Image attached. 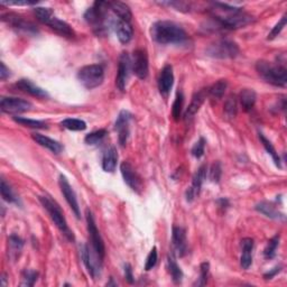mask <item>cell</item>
<instances>
[{
  "label": "cell",
  "instance_id": "obj_1",
  "mask_svg": "<svg viewBox=\"0 0 287 287\" xmlns=\"http://www.w3.org/2000/svg\"><path fill=\"white\" fill-rule=\"evenodd\" d=\"M212 14L219 25L227 30H237V28L245 27L252 21V17L241 8L232 7L227 4L216 3L213 4Z\"/></svg>",
  "mask_w": 287,
  "mask_h": 287
},
{
  "label": "cell",
  "instance_id": "obj_2",
  "mask_svg": "<svg viewBox=\"0 0 287 287\" xmlns=\"http://www.w3.org/2000/svg\"><path fill=\"white\" fill-rule=\"evenodd\" d=\"M151 38L156 43L162 45L167 44H181L188 35L183 28L173 21L161 20L151 26Z\"/></svg>",
  "mask_w": 287,
  "mask_h": 287
},
{
  "label": "cell",
  "instance_id": "obj_3",
  "mask_svg": "<svg viewBox=\"0 0 287 287\" xmlns=\"http://www.w3.org/2000/svg\"><path fill=\"white\" fill-rule=\"evenodd\" d=\"M110 3L95 2L91 8H89L84 14V19L89 25H91L93 32L97 35H102L108 31V11Z\"/></svg>",
  "mask_w": 287,
  "mask_h": 287
},
{
  "label": "cell",
  "instance_id": "obj_4",
  "mask_svg": "<svg viewBox=\"0 0 287 287\" xmlns=\"http://www.w3.org/2000/svg\"><path fill=\"white\" fill-rule=\"evenodd\" d=\"M39 202L44 206V209L48 212L52 221L60 229V231L65 236V238L70 241H74V234H73L72 230L67 226V222L61 206L53 199H50V196L48 195L39 196Z\"/></svg>",
  "mask_w": 287,
  "mask_h": 287
},
{
  "label": "cell",
  "instance_id": "obj_5",
  "mask_svg": "<svg viewBox=\"0 0 287 287\" xmlns=\"http://www.w3.org/2000/svg\"><path fill=\"white\" fill-rule=\"evenodd\" d=\"M257 72L266 82L276 87H286L287 70L286 67L277 64L274 65L267 61H258L256 64Z\"/></svg>",
  "mask_w": 287,
  "mask_h": 287
},
{
  "label": "cell",
  "instance_id": "obj_6",
  "mask_svg": "<svg viewBox=\"0 0 287 287\" xmlns=\"http://www.w3.org/2000/svg\"><path fill=\"white\" fill-rule=\"evenodd\" d=\"M77 79L84 88L89 90L97 88L105 80L103 66L100 64L83 66L82 69H80L77 72Z\"/></svg>",
  "mask_w": 287,
  "mask_h": 287
},
{
  "label": "cell",
  "instance_id": "obj_7",
  "mask_svg": "<svg viewBox=\"0 0 287 287\" xmlns=\"http://www.w3.org/2000/svg\"><path fill=\"white\" fill-rule=\"evenodd\" d=\"M239 54V47L234 42L222 39L207 48V55L216 59H233Z\"/></svg>",
  "mask_w": 287,
  "mask_h": 287
},
{
  "label": "cell",
  "instance_id": "obj_8",
  "mask_svg": "<svg viewBox=\"0 0 287 287\" xmlns=\"http://www.w3.org/2000/svg\"><path fill=\"white\" fill-rule=\"evenodd\" d=\"M87 223H88V232H89L90 244H91L92 249L94 250L95 254L101 258V259H103L105 255H106L103 240H102V238H101V234L97 228V224H95L92 212L89 209H87Z\"/></svg>",
  "mask_w": 287,
  "mask_h": 287
},
{
  "label": "cell",
  "instance_id": "obj_9",
  "mask_svg": "<svg viewBox=\"0 0 287 287\" xmlns=\"http://www.w3.org/2000/svg\"><path fill=\"white\" fill-rule=\"evenodd\" d=\"M81 255L84 265H86L89 274L91 275L93 279L97 278L100 275V268L101 264H102V259L95 254L92 247L89 245H83L81 248Z\"/></svg>",
  "mask_w": 287,
  "mask_h": 287
},
{
  "label": "cell",
  "instance_id": "obj_10",
  "mask_svg": "<svg viewBox=\"0 0 287 287\" xmlns=\"http://www.w3.org/2000/svg\"><path fill=\"white\" fill-rule=\"evenodd\" d=\"M3 21L7 22V24L16 30L17 32H21L28 34V35H35V34L38 33L36 26L32 24L31 21L26 20L24 17H21L17 14H6L3 15Z\"/></svg>",
  "mask_w": 287,
  "mask_h": 287
},
{
  "label": "cell",
  "instance_id": "obj_11",
  "mask_svg": "<svg viewBox=\"0 0 287 287\" xmlns=\"http://www.w3.org/2000/svg\"><path fill=\"white\" fill-rule=\"evenodd\" d=\"M0 107H2V111L5 112V114L16 115L31 110L32 103L28 102L27 100L20 98L3 97L2 102H0Z\"/></svg>",
  "mask_w": 287,
  "mask_h": 287
},
{
  "label": "cell",
  "instance_id": "obj_12",
  "mask_svg": "<svg viewBox=\"0 0 287 287\" xmlns=\"http://www.w3.org/2000/svg\"><path fill=\"white\" fill-rule=\"evenodd\" d=\"M132 69L135 74L142 80L148 76V55L146 49L139 48L135 50L132 61Z\"/></svg>",
  "mask_w": 287,
  "mask_h": 287
},
{
  "label": "cell",
  "instance_id": "obj_13",
  "mask_svg": "<svg viewBox=\"0 0 287 287\" xmlns=\"http://www.w3.org/2000/svg\"><path fill=\"white\" fill-rule=\"evenodd\" d=\"M132 69V60L127 53H122L119 58V64H118V73L116 77V86L120 91H125L129 74Z\"/></svg>",
  "mask_w": 287,
  "mask_h": 287
},
{
  "label": "cell",
  "instance_id": "obj_14",
  "mask_svg": "<svg viewBox=\"0 0 287 287\" xmlns=\"http://www.w3.org/2000/svg\"><path fill=\"white\" fill-rule=\"evenodd\" d=\"M120 171L122 174L123 181L133 191L140 193L143 189L142 178L138 175V173L134 170V167L128 162H123L120 165Z\"/></svg>",
  "mask_w": 287,
  "mask_h": 287
},
{
  "label": "cell",
  "instance_id": "obj_15",
  "mask_svg": "<svg viewBox=\"0 0 287 287\" xmlns=\"http://www.w3.org/2000/svg\"><path fill=\"white\" fill-rule=\"evenodd\" d=\"M132 114L127 110L120 111L119 116L117 118L116 121V131L118 132V138H119V144L121 146H125L129 134H131V120H132Z\"/></svg>",
  "mask_w": 287,
  "mask_h": 287
},
{
  "label": "cell",
  "instance_id": "obj_16",
  "mask_svg": "<svg viewBox=\"0 0 287 287\" xmlns=\"http://www.w3.org/2000/svg\"><path fill=\"white\" fill-rule=\"evenodd\" d=\"M59 184H60V188H61L62 193H63L64 198H65L67 203H69L72 211L74 212V215L76 216L77 219H80L81 218L80 206H79V203H77V199H76L75 192H74V191H73V189H72V187L70 185L69 181H67V178L64 175H60Z\"/></svg>",
  "mask_w": 287,
  "mask_h": 287
},
{
  "label": "cell",
  "instance_id": "obj_17",
  "mask_svg": "<svg viewBox=\"0 0 287 287\" xmlns=\"http://www.w3.org/2000/svg\"><path fill=\"white\" fill-rule=\"evenodd\" d=\"M173 248L174 254H176L179 257H183L188 251V240H187V232L182 227H173Z\"/></svg>",
  "mask_w": 287,
  "mask_h": 287
},
{
  "label": "cell",
  "instance_id": "obj_18",
  "mask_svg": "<svg viewBox=\"0 0 287 287\" xmlns=\"http://www.w3.org/2000/svg\"><path fill=\"white\" fill-rule=\"evenodd\" d=\"M205 177H206V166L202 165L199 170L195 172L192 185H191V188L187 191V200L189 202H192L196 196L200 194L202 184H203Z\"/></svg>",
  "mask_w": 287,
  "mask_h": 287
},
{
  "label": "cell",
  "instance_id": "obj_19",
  "mask_svg": "<svg viewBox=\"0 0 287 287\" xmlns=\"http://www.w3.org/2000/svg\"><path fill=\"white\" fill-rule=\"evenodd\" d=\"M173 83H174L173 67L171 65H165L161 71L160 79H159L160 92L164 95V97H167L168 93L171 92Z\"/></svg>",
  "mask_w": 287,
  "mask_h": 287
},
{
  "label": "cell",
  "instance_id": "obj_20",
  "mask_svg": "<svg viewBox=\"0 0 287 287\" xmlns=\"http://www.w3.org/2000/svg\"><path fill=\"white\" fill-rule=\"evenodd\" d=\"M16 87L18 88L20 91L31 94L33 97H36L39 99L48 98V94L45 90L37 87L36 84H34L32 81L27 80V79H21V80L16 83Z\"/></svg>",
  "mask_w": 287,
  "mask_h": 287
},
{
  "label": "cell",
  "instance_id": "obj_21",
  "mask_svg": "<svg viewBox=\"0 0 287 287\" xmlns=\"http://www.w3.org/2000/svg\"><path fill=\"white\" fill-rule=\"evenodd\" d=\"M115 30H116L117 37L120 41V43L127 44L132 41L134 31L131 22L118 19L115 24Z\"/></svg>",
  "mask_w": 287,
  "mask_h": 287
},
{
  "label": "cell",
  "instance_id": "obj_22",
  "mask_svg": "<svg viewBox=\"0 0 287 287\" xmlns=\"http://www.w3.org/2000/svg\"><path fill=\"white\" fill-rule=\"evenodd\" d=\"M32 138L33 140H35L38 145H41L42 147L47 148L54 154H60L62 149H63V147H62V145L59 142H56V140L47 136H44L42 134H33Z\"/></svg>",
  "mask_w": 287,
  "mask_h": 287
},
{
  "label": "cell",
  "instance_id": "obj_23",
  "mask_svg": "<svg viewBox=\"0 0 287 287\" xmlns=\"http://www.w3.org/2000/svg\"><path fill=\"white\" fill-rule=\"evenodd\" d=\"M46 25L49 26L50 30H53L54 32L60 34V35H62V36H65V37L74 36V32H73L71 26L67 24V22L59 19L56 16H53Z\"/></svg>",
  "mask_w": 287,
  "mask_h": 287
},
{
  "label": "cell",
  "instance_id": "obj_24",
  "mask_svg": "<svg viewBox=\"0 0 287 287\" xmlns=\"http://www.w3.org/2000/svg\"><path fill=\"white\" fill-rule=\"evenodd\" d=\"M256 210L258 212L263 213L264 216H266L271 219H275V220H285L284 213L279 212L276 206H275L271 202H260L256 205Z\"/></svg>",
  "mask_w": 287,
  "mask_h": 287
},
{
  "label": "cell",
  "instance_id": "obj_25",
  "mask_svg": "<svg viewBox=\"0 0 287 287\" xmlns=\"http://www.w3.org/2000/svg\"><path fill=\"white\" fill-rule=\"evenodd\" d=\"M118 163V153L117 149L114 146H110L109 148H107L102 157V168L105 172L112 173L116 171Z\"/></svg>",
  "mask_w": 287,
  "mask_h": 287
},
{
  "label": "cell",
  "instance_id": "obj_26",
  "mask_svg": "<svg viewBox=\"0 0 287 287\" xmlns=\"http://www.w3.org/2000/svg\"><path fill=\"white\" fill-rule=\"evenodd\" d=\"M243 246V255H241L240 264L244 269H248L252 263V249H254V240L251 238H245L241 241Z\"/></svg>",
  "mask_w": 287,
  "mask_h": 287
},
{
  "label": "cell",
  "instance_id": "obj_27",
  "mask_svg": "<svg viewBox=\"0 0 287 287\" xmlns=\"http://www.w3.org/2000/svg\"><path fill=\"white\" fill-rule=\"evenodd\" d=\"M110 9L117 15L118 19L131 22L133 14H132L131 8H129L126 4L120 3V2L110 3Z\"/></svg>",
  "mask_w": 287,
  "mask_h": 287
},
{
  "label": "cell",
  "instance_id": "obj_28",
  "mask_svg": "<svg viewBox=\"0 0 287 287\" xmlns=\"http://www.w3.org/2000/svg\"><path fill=\"white\" fill-rule=\"evenodd\" d=\"M205 95H206V92L204 91V90H201V91L196 92L193 95L192 101H191V103L189 106L187 112H185V117H187V118H192L196 114V112L199 111L202 103L204 102Z\"/></svg>",
  "mask_w": 287,
  "mask_h": 287
},
{
  "label": "cell",
  "instance_id": "obj_29",
  "mask_svg": "<svg viewBox=\"0 0 287 287\" xmlns=\"http://www.w3.org/2000/svg\"><path fill=\"white\" fill-rule=\"evenodd\" d=\"M239 99H240V103H241V106H243L244 110L250 111L252 108H254L257 97H256V93L254 90L245 89L240 92Z\"/></svg>",
  "mask_w": 287,
  "mask_h": 287
},
{
  "label": "cell",
  "instance_id": "obj_30",
  "mask_svg": "<svg viewBox=\"0 0 287 287\" xmlns=\"http://www.w3.org/2000/svg\"><path fill=\"white\" fill-rule=\"evenodd\" d=\"M22 247H24V241L18 236L11 234L8 239V254L11 259H16L19 256Z\"/></svg>",
  "mask_w": 287,
  "mask_h": 287
},
{
  "label": "cell",
  "instance_id": "obj_31",
  "mask_svg": "<svg viewBox=\"0 0 287 287\" xmlns=\"http://www.w3.org/2000/svg\"><path fill=\"white\" fill-rule=\"evenodd\" d=\"M167 264H168V271H170L173 280L175 283H181L183 279V272L182 269L179 268L177 265V263L175 260V257H174V252L168 256L167 258Z\"/></svg>",
  "mask_w": 287,
  "mask_h": 287
},
{
  "label": "cell",
  "instance_id": "obj_32",
  "mask_svg": "<svg viewBox=\"0 0 287 287\" xmlns=\"http://www.w3.org/2000/svg\"><path fill=\"white\" fill-rule=\"evenodd\" d=\"M61 125H62V127L69 129V131H72V132L86 131V128H87L86 122L80 119H74V118H67V119H64L61 122Z\"/></svg>",
  "mask_w": 287,
  "mask_h": 287
},
{
  "label": "cell",
  "instance_id": "obj_33",
  "mask_svg": "<svg viewBox=\"0 0 287 287\" xmlns=\"http://www.w3.org/2000/svg\"><path fill=\"white\" fill-rule=\"evenodd\" d=\"M0 191H2V196L5 201L9 202V203L19 204L18 198H17V195L14 193L13 189L9 187V184L6 182L5 179H2V187H0Z\"/></svg>",
  "mask_w": 287,
  "mask_h": 287
},
{
  "label": "cell",
  "instance_id": "obj_34",
  "mask_svg": "<svg viewBox=\"0 0 287 287\" xmlns=\"http://www.w3.org/2000/svg\"><path fill=\"white\" fill-rule=\"evenodd\" d=\"M14 121H16L19 125L33 128V129H45L47 128V125L44 121L41 120H34V119H28V118L24 117H14Z\"/></svg>",
  "mask_w": 287,
  "mask_h": 287
},
{
  "label": "cell",
  "instance_id": "obj_35",
  "mask_svg": "<svg viewBox=\"0 0 287 287\" xmlns=\"http://www.w3.org/2000/svg\"><path fill=\"white\" fill-rule=\"evenodd\" d=\"M259 139H260V142H262L264 147H265V149L267 150V153L271 154V156L273 157V161L275 163V165H276L279 168L282 167V165H280V159L278 156V153H276V149L274 148V146L272 145V143L269 142V140L265 136H264L263 134H259Z\"/></svg>",
  "mask_w": 287,
  "mask_h": 287
},
{
  "label": "cell",
  "instance_id": "obj_36",
  "mask_svg": "<svg viewBox=\"0 0 287 287\" xmlns=\"http://www.w3.org/2000/svg\"><path fill=\"white\" fill-rule=\"evenodd\" d=\"M228 83L226 80H219L209 89V94L215 99H221L226 92Z\"/></svg>",
  "mask_w": 287,
  "mask_h": 287
},
{
  "label": "cell",
  "instance_id": "obj_37",
  "mask_svg": "<svg viewBox=\"0 0 287 287\" xmlns=\"http://www.w3.org/2000/svg\"><path fill=\"white\" fill-rule=\"evenodd\" d=\"M108 135V132L106 129H99L97 132L90 133L88 134L86 138H84V142H86L88 145H97L100 142H102V139Z\"/></svg>",
  "mask_w": 287,
  "mask_h": 287
},
{
  "label": "cell",
  "instance_id": "obj_38",
  "mask_svg": "<svg viewBox=\"0 0 287 287\" xmlns=\"http://www.w3.org/2000/svg\"><path fill=\"white\" fill-rule=\"evenodd\" d=\"M34 14H35L36 18L43 22V24H47L49 21V19L52 18L54 15V11L50 9V8H46V7H37L34 9Z\"/></svg>",
  "mask_w": 287,
  "mask_h": 287
},
{
  "label": "cell",
  "instance_id": "obj_39",
  "mask_svg": "<svg viewBox=\"0 0 287 287\" xmlns=\"http://www.w3.org/2000/svg\"><path fill=\"white\" fill-rule=\"evenodd\" d=\"M238 112V105H237V99L236 97H229L224 103V114L230 119H232L237 116Z\"/></svg>",
  "mask_w": 287,
  "mask_h": 287
},
{
  "label": "cell",
  "instance_id": "obj_40",
  "mask_svg": "<svg viewBox=\"0 0 287 287\" xmlns=\"http://www.w3.org/2000/svg\"><path fill=\"white\" fill-rule=\"evenodd\" d=\"M183 105H184V95L181 91H178L176 94L175 101H174V103H173V111H172V115L175 120H178L179 118H181Z\"/></svg>",
  "mask_w": 287,
  "mask_h": 287
},
{
  "label": "cell",
  "instance_id": "obj_41",
  "mask_svg": "<svg viewBox=\"0 0 287 287\" xmlns=\"http://www.w3.org/2000/svg\"><path fill=\"white\" fill-rule=\"evenodd\" d=\"M278 245H279V236H275L274 238H272L268 241V245L265 248V251H264V255H265V257L268 258V259L274 258L275 255H276Z\"/></svg>",
  "mask_w": 287,
  "mask_h": 287
},
{
  "label": "cell",
  "instance_id": "obj_42",
  "mask_svg": "<svg viewBox=\"0 0 287 287\" xmlns=\"http://www.w3.org/2000/svg\"><path fill=\"white\" fill-rule=\"evenodd\" d=\"M37 277H38L37 272L30 271V269H27V271H25L24 274H22L21 285L22 286H33L37 280Z\"/></svg>",
  "mask_w": 287,
  "mask_h": 287
},
{
  "label": "cell",
  "instance_id": "obj_43",
  "mask_svg": "<svg viewBox=\"0 0 287 287\" xmlns=\"http://www.w3.org/2000/svg\"><path fill=\"white\" fill-rule=\"evenodd\" d=\"M286 21H287V17H286V15H284L283 17H282V19H280L276 25H275V27L273 28V30L271 31V33L268 34V39H274V38H276L279 34H280V32H282L283 30H284V27H285V25H286Z\"/></svg>",
  "mask_w": 287,
  "mask_h": 287
},
{
  "label": "cell",
  "instance_id": "obj_44",
  "mask_svg": "<svg viewBox=\"0 0 287 287\" xmlns=\"http://www.w3.org/2000/svg\"><path fill=\"white\" fill-rule=\"evenodd\" d=\"M157 259H159V255H157V249H156V247H153V249L150 250L149 255L147 257V260H146V264H145V269H146V271H150V269H153L156 266Z\"/></svg>",
  "mask_w": 287,
  "mask_h": 287
},
{
  "label": "cell",
  "instance_id": "obj_45",
  "mask_svg": "<svg viewBox=\"0 0 287 287\" xmlns=\"http://www.w3.org/2000/svg\"><path fill=\"white\" fill-rule=\"evenodd\" d=\"M204 148H205V140L204 138H200L193 146L192 155L195 157V159H201L204 154Z\"/></svg>",
  "mask_w": 287,
  "mask_h": 287
},
{
  "label": "cell",
  "instance_id": "obj_46",
  "mask_svg": "<svg viewBox=\"0 0 287 287\" xmlns=\"http://www.w3.org/2000/svg\"><path fill=\"white\" fill-rule=\"evenodd\" d=\"M209 269H210L209 263H203V264H202L201 269H200L199 282H196V285H198V286H204L206 284L207 275H209Z\"/></svg>",
  "mask_w": 287,
  "mask_h": 287
},
{
  "label": "cell",
  "instance_id": "obj_47",
  "mask_svg": "<svg viewBox=\"0 0 287 287\" xmlns=\"http://www.w3.org/2000/svg\"><path fill=\"white\" fill-rule=\"evenodd\" d=\"M221 174H222V170L220 163H215L210 170V179L212 182L218 183L219 179L221 177Z\"/></svg>",
  "mask_w": 287,
  "mask_h": 287
},
{
  "label": "cell",
  "instance_id": "obj_48",
  "mask_svg": "<svg viewBox=\"0 0 287 287\" xmlns=\"http://www.w3.org/2000/svg\"><path fill=\"white\" fill-rule=\"evenodd\" d=\"M125 277H126L128 283H131V284L134 283L133 269H132V266L129 265V264H126V265H125Z\"/></svg>",
  "mask_w": 287,
  "mask_h": 287
},
{
  "label": "cell",
  "instance_id": "obj_49",
  "mask_svg": "<svg viewBox=\"0 0 287 287\" xmlns=\"http://www.w3.org/2000/svg\"><path fill=\"white\" fill-rule=\"evenodd\" d=\"M0 65H2V69H0V79H2V81H5L10 76L9 69H7V66L5 65L4 62H2V64Z\"/></svg>",
  "mask_w": 287,
  "mask_h": 287
},
{
  "label": "cell",
  "instance_id": "obj_50",
  "mask_svg": "<svg viewBox=\"0 0 287 287\" xmlns=\"http://www.w3.org/2000/svg\"><path fill=\"white\" fill-rule=\"evenodd\" d=\"M36 2H2V5H14V6H28V5H35Z\"/></svg>",
  "mask_w": 287,
  "mask_h": 287
},
{
  "label": "cell",
  "instance_id": "obj_51",
  "mask_svg": "<svg viewBox=\"0 0 287 287\" xmlns=\"http://www.w3.org/2000/svg\"><path fill=\"white\" fill-rule=\"evenodd\" d=\"M279 272H280V268H279V267H276V268H274L273 271H271L269 273L264 275V277H265L266 279H271V278H273V277L275 276V275H276V274L279 273Z\"/></svg>",
  "mask_w": 287,
  "mask_h": 287
}]
</instances>
